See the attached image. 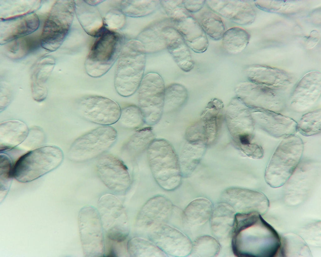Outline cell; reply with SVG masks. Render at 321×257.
I'll return each mask as SVG.
<instances>
[{"label": "cell", "mask_w": 321, "mask_h": 257, "mask_svg": "<svg viewBox=\"0 0 321 257\" xmlns=\"http://www.w3.org/2000/svg\"><path fill=\"white\" fill-rule=\"evenodd\" d=\"M14 165L10 157L3 153L0 154V183L1 190L9 187L13 177Z\"/></svg>", "instance_id": "7bdbcfd3"}, {"label": "cell", "mask_w": 321, "mask_h": 257, "mask_svg": "<svg viewBox=\"0 0 321 257\" xmlns=\"http://www.w3.org/2000/svg\"><path fill=\"white\" fill-rule=\"evenodd\" d=\"M77 107L78 113L84 119L102 126H110L117 122L121 112L117 102L99 95L82 97L78 101Z\"/></svg>", "instance_id": "5bb4252c"}, {"label": "cell", "mask_w": 321, "mask_h": 257, "mask_svg": "<svg viewBox=\"0 0 321 257\" xmlns=\"http://www.w3.org/2000/svg\"><path fill=\"white\" fill-rule=\"evenodd\" d=\"M104 0H85V2L88 4L93 6H96L100 3L103 2Z\"/></svg>", "instance_id": "7dc6e473"}, {"label": "cell", "mask_w": 321, "mask_h": 257, "mask_svg": "<svg viewBox=\"0 0 321 257\" xmlns=\"http://www.w3.org/2000/svg\"><path fill=\"white\" fill-rule=\"evenodd\" d=\"M75 10V1L58 0L52 6L40 36L41 46L49 52L57 50L68 35Z\"/></svg>", "instance_id": "ba28073f"}, {"label": "cell", "mask_w": 321, "mask_h": 257, "mask_svg": "<svg viewBox=\"0 0 321 257\" xmlns=\"http://www.w3.org/2000/svg\"><path fill=\"white\" fill-rule=\"evenodd\" d=\"M235 212L228 204L221 202L213 209L210 217L212 232L221 242L228 240L232 236L234 224Z\"/></svg>", "instance_id": "484cf974"}, {"label": "cell", "mask_w": 321, "mask_h": 257, "mask_svg": "<svg viewBox=\"0 0 321 257\" xmlns=\"http://www.w3.org/2000/svg\"><path fill=\"white\" fill-rule=\"evenodd\" d=\"M52 57L46 56L40 59L34 66L31 76V87L33 99L38 102L47 97L48 90L46 82L55 66Z\"/></svg>", "instance_id": "4316f807"}, {"label": "cell", "mask_w": 321, "mask_h": 257, "mask_svg": "<svg viewBox=\"0 0 321 257\" xmlns=\"http://www.w3.org/2000/svg\"><path fill=\"white\" fill-rule=\"evenodd\" d=\"M45 133L42 129L38 126H34L29 129L28 135L23 144L29 148H35L44 142Z\"/></svg>", "instance_id": "ee69618b"}, {"label": "cell", "mask_w": 321, "mask_h": 257, "mask_svg": "<svg viewBox=\"0 0 321 257\" xmlns=\"http://www.w3.org/2000/svg\"><path fill=\"white\" fill-rule=\"evenodd\" d=\"M188 98L187 89L182 84L173 83L165 88L163 112H171L182 108Z\"/></svg>", "instance_id": "e575fe53"}, {"label": "cell", "mask_w": 321, "mask_h": 257, "mask_svg": "<svg viewBox=\"0 0 321 257\" xmlns=\"http://www.w3.org/2000/svg\"><path fill=\"white\" fill-rule=\"evenodd\" d=\"M224 119L232 139L240 149L253 142L255 124L251 110L237 97L228 104Z\"/></svg>", "instance_id": "7c38bea8"}, {"label": "cell", "mask_w": 321, "mask_h": 257, "mask_svg": "<svg viewBox=\"0 0 321 257\" xmlns=\"http://www.w3.org/2000/svg\"><path fill=\"white\" fill-rule=\"evenodd\" d=\"M206 146L200 143L186 142L179 156L182 177H188L194 171Z\"/></svg>", "instance_id": "1f68e13d"}, {"label": "cell", "mask_w": 321, "mask_h": 257, "mask_svg": "<svg viewBox=\"0 0 321 257\" xmlns=\"http://www.w3.org/2000/svg\"><path fill=\"white\" fill-rule=\"evenodd\" d=\"M155 137L150 126L138 129L123 146L122 154L130 159H135L147 150Z\"/></svg>", "instance_id": "4dcf8cb0"}, {"label": "cell", "mask_w": 321, "mask_h": 257, "mask_svg": "<svg viewBox=\"0 0 321 257\" xmlns=\"http://www.w3.org/2000/svg\"><path fill=\"white\" fill-rule=\"evenodd\" d=\"M96 168L100 180L114 194L124 195L130 188L132 181L128 169L119 158L106 153L98 158Z\"/></svg>", "instance_id": "4fadbf2b"}, {"label": "cell", "mask_w": 321, "mask_h": 257, "mask_svg": "<svg viewBox=\"0 0 321 257\" xmlns=\"http://www.w3.org/2000/svg\"><path fill=\"white\" fill-rule=\"evenodd\" d=\"M250 110L255 125L273 137L284 138L297 131V122L290 117L267 110Z\"/></svg>", "instance_id": "ffe728a7"}, {"label": "cell", "mask_w": 321, "mask_h": 257, "mask_svg": "<svg viewBox=\"0 0 321 257\" xmlns=\"http://www.w3.org/2000/svg\"><path fill=\"white\" fill-rule=\"evenodd\" d=\"M245 72L249 81L275 90L284 88L292 82L289 73L270 66L251 65L246 68Z\"/></svg>", "instance_id": "603a6c76"}, {"label": "cell", "mask_w": 321, "mask_h": 257, "mask_svg": "<svg viewBox=\"0 0 321 257\" xmlns=\"http://www.w3.org/2000/svg\"><path fill=\"white\" fill-rule=\"evenodd\" d=\"M148 237L167 256L186 257L191 252L192 243L190 239L178 229L166 223L150 230Z\"/></svg>", "instance_id": "2e32d148"}, {"label": "cell", "mask_w": 321, "mask_h": 257, "mask_svg": "<svg viewBox=\"0 0 321 257\" xmlns=\"http://www.w3.org/2000/svg\"><path fill=\"white\" fill-rule=\"evenodd\" d=\"M125 40L122 34L105 27L97 37L86 58L84 66L87 75L98 78L106 73L118 59Z\"/></svg>", "instance_id": "5b68a950"}, {"label": "cell", "mask_w": 321, "mask_h": 257, "mask_svg": "<svg viewBox=\"0 0 321 257\" xmlns=\"http://www.w3.org/2000/svg\"><path fill=\"white\" fill-rule=\"evenodd\" d=\"M117 137V130L111 126L96 128L73 142L68 151V158L71 162L82 163L98 158L112 147Z\"/></svg>", "instance_id": "52a82bcc"}, {"label": "cell", "mask_w": 321, "mask_h": 257, "mask_svg": "<svg viewBox=\"0 0 321 257\" xmlns=\"http://www.w3.org/2000/svg\"><path fill=\"white\" fill-rule=\"evenodd\" d=\"M12 98V91L9 86L4 83L0 86V112L8 105Z\"/></svg>", "instance_id": "f6af8a7d"}, {"label": "cell", "mask_w": 321, "mask_h": 257, "mask_svg": "<svg viewBox=\"0 0 321 257\" xmlns=\"http://www.w3.org/2000/svg\"><path fill=\"white\" fill-rule=\"evenodd\" d=\"M198 21L207 35L215 40L222 39L225 28L218 14L210 9H206L200 13Z\"/></svg>", "instance_id": "d590c367"}, {"label": "cell", "mask_w": 321, "mask_h": 257, "mask_svg": "<svg viewBox=\"0 0 321 257\" xmlns=\"http://www.w3.org/2000/svg\"><path fill=\"white\" fill-rule=\"evenodd\" d=\"M64 158L62 150L53 145L43 146L21 156L14 164L13 177L18 181L34 180L58 167Z\"/></svg>", "instance_id": "8992f818"}, {"label": "cell", "mask_w": 321, "mask_h": 257, "mask_svg": "<svg viewBox=\"0 0 321 257\" xmlns=\"http://www.w3.org/2000/svg\"><path fill=\"white\" fill-rule=\"evenodd\" d=\"M221 246L219 241L208 235L197 238L192 243L191 252L192 257H216L219 254Z\"/></svg>", "instance_id": "74e56055"}, {"label": "cell", "mask_w": 321, "mask_h": 257, "mask_svg": "<svg viewBox=\"0 0 321 257\" xmlns=\"http://www.w3.org/2000/svg\"><path fill=\"white\" fill-rule=\"evenodd\" d=\"M235 92L236 96L251 109L278 112L284 107L283 100L276 90L249 81L238 84Z\"/></svg>", "instance_id": "9a60e30c"}, {"label": "cell", "mask_w": 321, "mask_h": 257, "mask_svg": "<svg viewBox=\"0 0 321 257\" xmlns=\"http://www.w3.org/2000/svg\"><path fill=\"white\" fill-rule=\"evenodd\" d=\"M231 237L232 250L237 257H275L281 245V237L261 215L257 220L236 221Z\"/></svg>", "instance_id": "6da1fadb"}, {"label": "cell", "mask_w": 321, "mask_h": 257, "mask_svg": "<svg viewBox=\"0 0 321 257\" xmlns=\"http://www.w3.org/2000/svg\"><path fill=\"white\" fill-rule=\"evenodd\" d=\"M213 209L211 202L208 199H196L191 201L183 211L182 220L188 227L203 225L210 219Z\"/></svg>", "instance_id": "f546056e"}, {"label": "cell", "mask_w": 321, "mask_h": 257, "mask_svg": "<svg viewBox=\"0 0 321 257\" xmlns=\"http://www.w3.org/2000/svg\"><path fill=\"white\" fill-rule=\"evenodd\" d=\"M158 1L147 0H122L119 9L125 15L132 17L147 15L155 10Z\"/></svg>", "instance_id": "f35d334b"}, {"label": "cell", "mask_w": 321, "mask_h": 257, "mask_svg": "<svg viewBox=\"0 0 321 257\" xmlns=\"http://www.w3.org/2000/svg\"><path fill=\"white\" fill-rule=\"evenodd\" d=\"M303 149V141L298 136L294 134L283 138L266 169L265 179L270 186L277 188L286 183L298 166Z\"/></svg>", "instance_id": "277c9868"}, {"label": "cell", "mask_w": 321, "mask_h": 257, "mask_svg": "<svg viewBox=\"0 0 321 257\" xmlns=\"http://www.w3.org/2000/svg\"><path fill=\"white\" fill-rule=\"evenodd\" d=\"M29 129L23 121L17 120L0 123V151L10 150L21 144L26 139Z\"/></svg>", "instance_id": "f1b7e54d"}, {"label": "cell", "mask_w": 321, "mask_h": 257, "mask_svg": "<svg viewBox=\"0 0 321 257\" xmlns=\"http://www.w3.org/2000/svg\"><path fill=\"white\" fill-rule=\"evenodd\" d=\"M75 3V13L81 26L88 35L97 37L105 28L100 11L96 6L85 0H77Z\"/></svg>", "instance_id": "83f0119b"}, {"label": "cell", "mask_w": 321, "mask_h": 257, "mask_svg": "<svg viewBox=\"0 0 321 257\" xmlns=\"http://www.w3.org/2000/svg\"><path fill=\"white\" fill-rule=\"evenodd\" d=\"M5 44L8 56L13 59H20L36 50L41 46L40 36L30 35Z\"/></svg>", "instance_id": "d6a6232c"}, {"label": "cell", "mask_w": 321, "mask_h": 257, "mask_svg": "<svg viewBox=\"0 0 321 257\" xmlns=\"http://www.w3.org/2000/svg\"><path fill=\"white\" fill-rule=\"evenodd\" d=\"M39 24L38 16L33 11L1 18L0 44H5L17 39L30 35L38 29Z\"/></svg>", "instance_id": "44dd1931"}, {"label": "cell", "mask_w": 321, "mask_h": 257, "mask_svg": "<svg viewBox=\"0 0 321 257\" xmlns=\"http://www.w3.org/2000/svg\"><path fill=\"white\" fill-rule=\"evenodd\" d=\"M165 88L162 77L150 72L144 75L137 90L138 106L145 123L149 126L156 124L161 118Z\"/></svg>", "instance_id": "9c48e42d"}, {"label": "cell", "mask_w": 321, "mask_h": 257, "mask_svg": "<svg viewBox=\"0 0 321 257\" xmlns=\"http://www.w3.org/2000/svg\"><path fill=\"white\" fill-rule=\"evenodd\" d=\"M147 157L153 176L160 188L172 191L180 186L183 177L179 155L169 141L155 138L147 150Z\"/></svg>", "instance_id": "3957f363"}, {"label": "cell", "mask_w": 321, "mask_h": 257, "mask_svg": "<svg viewBox=\"0 0 321 257\" xmlns=\"http://www.w3.org/2000/svg\"><path fill=\"white\" fill-rule=\"evenodd\" d=\"M163 32L166 47L177 65L185 72L191 71L194 62L181 35L175 28L168 26L164 27Z\"/></svg>", "instance_id": "d4e9b609"}, {"label": "cell", "mask_w": 321, "mask_h": 257, "mask_svg": "<svg viewBox=\"0 0 321 257\" xmlns=\"http://www.w3.org/2000/svg\"><path fill=\"white\" fill-rule=\"evenodd\" d=\"M127 251L131 257H167L150 240L139 237L130 239L126 245Z\"/></svg>", "instance_id": "8d00e7d4"}, {"label": "cell", "mask_w": 321, "mask_h": 257, "mask_svg": "<svg viewBox=\"0 0 321 257\" xmlns=\"http://www.w3.org/2000/svg\"><path fill=\"white\" fill-rule=\"evenodd\" d=\"M190 13L174 22L177 26L175 28L189 48L196 53H203L207 50L209 44L207 35L198 21Z\"/></svg>", "instance_id": "cb8c5ba5"}, {"label": "cell", "mask_w": 321, "mask_h": 257, "mask_svg": "<svg viewBox=\"0 0 321 257\" xmlns=\"http://www.w3.org/2000/svg\"><path fill=\"white\" fill-rule=\"evenodd\" d=\"M221 198L222 202L229 205L237 213H253L262 216L270 207L269 201L264 194L249 189L229 188L222 192Z\"/></svg>", "instance_id": "e0dca14e"}, {"label": "cell", "mask_w": 321, "mask_h": 257, "mask_svg": "<svg viewBox=\"0 0 321 257\" xmlns=\"http://www.w3.org/2000/svg\"><path fill=\"white\" fill-rule=\"evenodd\" d=\"M250 35L245 29L234 27L225 31L222 37V45L224 50L231 54H238L247 46Z\"/></svg>", "instance_id": "836d02e7"}, {"label": "cell", "mask_w": 321, "mask_h": 257, "mask_svg": "<svg viewBox=\"0 0 321 257\" xmlns=\"http://www.w3.org/2000/svg\"><path fill=\"white\" fill-rule=\"evenodd\" d=\"M78 220L80 237L84 256H103L104 230L97 209L91 206H83L79 212Z\"/></svg>", "instance_id": "8fae6325"}, {"label": "cell", "mask_w": 321, "mask_h": 257, "mask_svg": "<svg viewBox=\"0 0 321 257\" xmlns=\"http://www.w3.org/2000/svg\"><path fill=\"white\" fill-rule=\"evenodd\" d=\"M321 74L313 71L299 80L292 94L291 105L298 112L306 111L313 106L320 97Z\"/></svg>", "instance_id": "d6986e66"}, {"label": "cell", "mask_w": 321, "mask_h": 257, "mask_svg": "<svg viewBox=\"0 0 321 257\" xmlns=\"http://www.w3.org/2000/svg\"><path fill=\"white\" fill-rule=\"evenodd\" d=\"M118 121L122 126L128 129H138L145 123L140 109L134 104L128 105L121 108Z\"/></svg>", "instance_id": "60d3db41"}, {"label": "cell", "mask_w": 321, "mask_h": 257, "mask_svg": "<svg viewBox=\"0 0 321 257\" xmlns=\"http://www.w3.org/2000/svg\"><path fill=\"white\" fill-rule=\"evenodd\" d=\"M297 131L303 136L319 133L321 129V110H316L303 115L297 123Z\"/></svg>", "instance_id": "ab89813d"}, {"label": "cell", "mask_w": 321, "mask_h": 257, "mask_svg": "<svg viewBox=\"0 0 321 257\" xmlns=\"http://www.w3.org/2000/svg\"><path fill=\"white\" fill-rule=\"evenodd\" d=\"M209 9L217 14L240 25L252 23L256 17L255 10L244 0H206Z\"/></svg>", "instance_id": "7402d4cb"}, {"label": "cell", "mask_w": 321, "mask_h": 257, "mask_svg": "<svg viewBox=\"0 0 321 257\" xmlns=\"http://www.w3.org/2000/svg\"><path fill=\"white\" fill-rule=\"evenodd\" d=\"M97 209L107 238L115 242H124L130 227L126 209L120 200L114 194H105L99 199Z\"/></svg>", "instance_id": "30bf717a"}, {"label": "cell", "mask_w": 321, "mask_h": 257, "mask_svg": "<svg viewBox=\"0 0 321 257\" xmlns=\"http://www.w3.org/2000/svg\"><path fill=\"white\" fill-rule=\"evenodd\" d=\"M185 8L190 13L200 11L206 3V0H186L183 1Z\"/></svg>", "instance_id": "bcb514c9"}, {"label": "cell", "mask_w": 321, "mask_h": 257, "mask_svg": "<svg viewBox=\"0 0 321 257\" xmlns=\"http://www.w3.org/2000/svg\"><path fill=\"white\" fill-rule=\"evenodd\" d=\"M174 209L172 203L165 196L159 195L152 197L140 209L136 217V226L149 231L166 223L172 217Z\"/></svg>", "instance_id": "ac0fdd59"}, {"label": "cell", "mask_w": 321, "mask_h": 257, "mask_svg": "<svg viewBox=\"0 0 321 257\" xmlns=\"http://www.w3.org/2000/svg\"><path fill=\"white\" fill-rule=\"evenodd\" d=\"M146 51L144 46L136 40L124 45L115 68V88L118 94L128 97L137 91L144 76Z\"/></svg>", "instance_id": "7a4b0ae2"}, {"label": "cell", "mask_w": 321, "mask_h": 257, "mask_svg": "<svg viewBox=\"0 0 321 257\" xmlns=\"http://www.w3.org/2000/svg\"><path fill=\"white\" fill-rule=\"evenodd\" d=\"M103 19L105 28L115 31L118 32L123 29L126 23L125 15L118 8L109 10Z\"/></svg>", "instance_id": "b9f144b4"}]
</instances>
